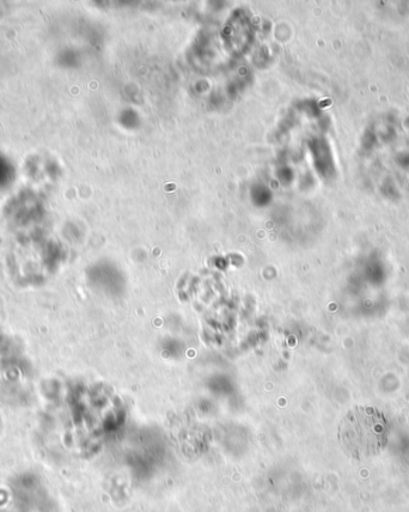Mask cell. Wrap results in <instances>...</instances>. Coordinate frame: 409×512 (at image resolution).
<instances>
[{
	"mask_svg": "<svg viewBox=\"0 0 409 512\" xmlns=\"http://www.w3.org/2000/svg\"><path fill=\"white\" fill-rule=\"evenodd\" d=\"M389 426L383 413L371 406L354 407L343 419L339 440L345 453L353 459L375 456L386 447Z\"/></svg>",
	"mask_w": 409,
	"mask_h": 512,
	"instance_id": "1",
	"label": "cell"
}]
</instances>
